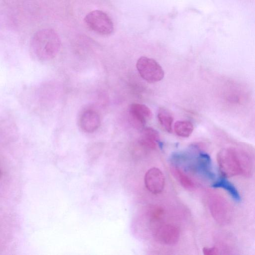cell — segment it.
I'll return each instance as SVG.
<instances>
[{"instance_id": "11", "label": "cell", "mask_w": 255, "mask_h": 255, "mask_svg": "<svg viewBox=\"0 0 255 255\" xmlns=\"http://www.w3.org/2000/svg\"><path fill=\"white\" fill-rule=\"evenodd\" d=\"M157 118L162 128L167 132H171L173 117L171 112L167 109L161 107L158 111Z\"/></svg>"}, {"instance_id": "1", "label": "cell", "mask_w": 255, "mask_h": 255, "mask_svg": "<svg viewBox=\"0 0 255 255\" xmlns=\"http://www.w3.org/2000/svg\"><path fill=\"white\" fill-rule=\"evenodd\" d=\"M61 47V40L58 33L53 29L39 30L32 36L30 49L37 59L46 61L54 58Z\"/></svg>"}, {"instance_id": "16", "label": "cell", "mask_w": 255, "mask_h": 255, "mask_svg": "<svg viewBox=\"0 0 255 255\" xmlns=\"http://www.w3.org/2000/svg\"><path fill=\"white\" fill-rule=\"evenodd\" d=\"M203 253L205 255H216L219 254L218 250L215 247L204 248Z\"/></svg>"}, {"instance_id": "3", "label": "cell", "mask_w": 255, "mask_h": 255, "mask_svg": "<svg viewBox=\"0 0 255 255\" xmlns=\"http://www.w3.org/2000/svg\"><path fill=\"white\" fill-rule=\"evenodd\" d=\"M84 21L90 30L99 34L108 35L113 32L114 24L111 18L102 10H94L89 12Z\"/></svg>"}, {"instance_id": "13", "label": "cell", "mask_w": 255, "mask_h": 255, "mask_svg": "<svg viewBox=\"0 0 255 255\" xmlns=\"http://www.w3.org/2000/svg\"><path fill=\"white\" fill-rule=\"evenodd\" d=\"M175 133L179 136L188 137L192 133L194 127L191 122L186 120L178 121L174 126Z\"/></svg>"}, {"instance_id": "14", "label": "cell", "mask_w": 255, "mask_h": 255, "mask_svg": "<svg viewBox=\"0 0 255 255\" xmlns=\"http://www.w3.org/2000/svg\"><path fill=\"white\" fill-rule=\"evenodd\" d=\"M171 172L173 175L185 188L191 189L194 187V184L192 180L182 171L176 166L172 167Z\"/></svg>"}, {"instance_id": "6", "label": "cell", "mask_w": 255, "mask_h": 255, "mask_svg": "<svg viewBox=\"0 0 255 255\" xmlns=\"http://www.w3.org/2000/svg\"><path fill=\"white\" fill-rule=\"evenodd\" d=\"M128 114L130 121L136 128H143L147 122L152 116V113L146 105L134 103L129 108Z\"/></svg>"}, {"instance_id": "12", "label": "cell", "mask_w": 255, "mask_h": 255, "mask_svg": "<svg viewBox=\"0 0 255 255\" xmlns=\"http://www.w3.org/2000/svg\"><path fill=\"white\" fill-rule=\"evenodd\" d=\"M212 186L214 188H220L226 190L234 200L239 201L241 197L235 186L225 178L220 179L215 182Z\"/></svg>"}, {"instance_id": "15", "label": "cell", "mask_w": 255, "mask_h": 255, "mask_svg": "<svg viewBox=\"0 0 255 255\" xmlns=\"http://www.w3.org/2000/svg\"><path fill=\"white\" fill-rule=\"evenodd\" d=\"M164 214L163 209L160 207H155L151 209L150 216L152 222L158 221Z\"/></svg>"}, {"instance_id": "7", "label": "cell", "mask_w": 255, "mask_h": 255, "mask_svg": "<svg viewBox=\"0 0 255 255\" xmlns=\"http://www.w3.org/2000/svg\"><path fill=\"white\" fill-rule=\"evenodd\" d=\"M144 180L146 189L152 194H159L164 189V176L162 171L157 168L149 169L145 174Z\"/></svg>"}, {"instance_id": "5", "label": "cell", "mask_w": 255, "mask_h": 255, "mask_svg": "<svg viewBox=\"0 0 255 255\" xmlns=\"http://www.w3.org/2000/svg\"><path fill=\"white\" fill-rule=\"evenodd\" d=\"M153 236L158 242L164 245H171L178 241L180 231L177 227L173 225H160L154 228Z\"/></svg>"}, {"instance_id": "9", "label": "cell", "mask_w": 255, "mask_h": 255, "mask_svg": "<svg viewBox=\"0 0 255 255\" xmlns=\"http://www.w3.org/2000/svg\"><path fill=\"white\" fill-rule=\"evenodd\" d=\"M101 119L98 113L94 110L89 109L84 111L80 118L81 128L88 133L93 132L100 127Z\"/></svg>"}, {"instance_id": "8", "label": "cell", "mask_w": 255, "mask_h": 255, "mask_svg": "<svg viewBox=\"0 0 255 255\" xmlns=\"http://www.w3.org/2000/svg\"><path fill=\"white\" fill-rule=\"evenodd\" d=\"M228 203L224 199L215 197L210 199L209 208L214 219L222 224L230 219V210Z\"/></svg>"}, {"instance_id": "10", "label": "cell", "mask_w": 255, "mask_h": 255, "mask_svg": "<svg viewBox=\"0 0 255 255\" xmlns=\"http://www.w3.org/2000/svg\"><path fill=\"white\" fill-rule=\"evenodd\" d=\"M138 142L144 147L154 149L160 143L159 133L152 128H143L139 138Z\"/></svg>"}, {"instance_id": "4", "label": "cell", "mask_w": 255, "mask_h": 255, "mask_svg": "<svg viewBox=\"0 0 255 255\" xmlns=\"http://www.w3.org/2000/svg\"><path fill=\"white\" fill-rule=\"evenodd\" d=\"M136 67L141 78L149 83L160 81L164 77L162 68L152 58L140 57L136 62Z\"/></svg>"}, {"instance_id": "2", "label": "cell", "mask_w": 255, "mask_h": 255, "mask_svg": "<svg viewBox=\"0 0 255 255\" xmlns=\"http://www.w3.org/2000/svg\"><path fill=\"white\" fill-rule=\"evenodd\" d=\"M250 159L246 151L233 147L223 148L217 155L219 170L224 178L243 175Z\"/></svg>"}]
</instances>
